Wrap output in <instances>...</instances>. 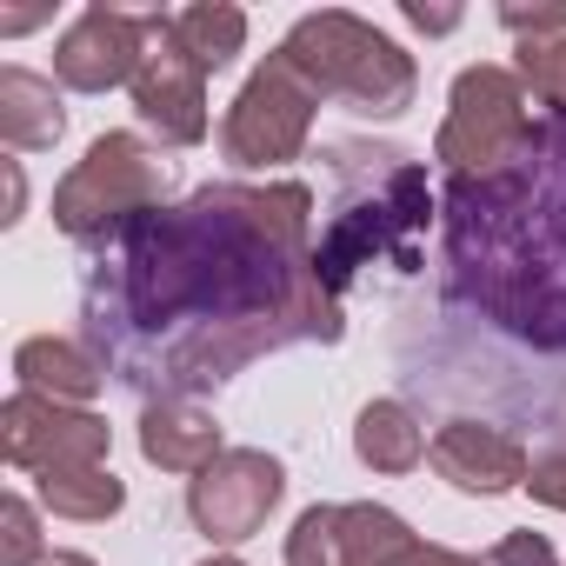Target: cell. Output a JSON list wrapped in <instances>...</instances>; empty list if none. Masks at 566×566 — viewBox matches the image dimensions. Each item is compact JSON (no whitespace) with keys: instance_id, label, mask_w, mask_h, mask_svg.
<instances>
[{"instance_id":"obj_1","label":"cell","mask_w":566,"mask_h":566,"mask_svg":"<svg viewBox=\"0 0 566 566\" xmlns=\"http://www.w3.org/2000/svg\"><path fill=\"white\" fill-rule=\"evenodd\" d=\"M81 321L107 380L147 400H193L280 347H334L347 321L314 247V187L220 180L147 213L101 247Z\"/></svg>"},{"instance_id":"obj_2","label":"cell","mask_w":566,"mask_h":566,"mask_svg":"<svg viewBox=\"0 0 566 566\" xmlns=\"http://www.w3.org/2000/svg\"><path fill=\"white\" fill-rule=\"evenodd\" d=\"M447 260L493 327L566 347V120H539L506 174L447 187Z\"/></svg>"},{"instance_id":"obj_3","label":"cell","mask_w":566,"mask_h":566,"mask_svg":"<svg viewBox=\"0 0 566 566\" xmlns=\"http://www.w3.org/2000/svg\"><path fill=\"white\" fill-rule=\"evenodd\" d=\"M280 54L294 61V74L321 94V101H347L354 114L367 120H394L413 107L420 94V67L413 54L380 34L374 21L347 14V8H321V14H301L280 41Z\"/></svg>"},{"instance_id":"obj_4","label":"cell","mask_w":566,"mask_h":566,"mask_svg":"<svg viewBox=\"0 0 566 566\" xmlns=\"http://www.w3.org/2000/svg\"><path fill=\"white\" fill-rule=\"evenodd\" d=\"M167 207V160L140 134H94L54 187V227L81 247H114L127 227Z\"/></svg>"},{"instance_id":"obj_5","label":"cell","mask_w":566,"mask_h":566,"mask_svg":"<svg viewBox=\"0 0 566 566\" xmlns=\"http://www.w3.org/2000/svg\"><path fill=\"white\" fill-rule=\"evenodd\" d=\"M539 120L526 107V87L513 67H460L453 74V94H447V120L433 134V160L453 174V180H493L506 174L526 147H533Z\"/></svg>"},{"instance_id":"obj_6","label":"cell","mask_w":566,"mask_h":566,"mask_svg":"<svg viewBox=\"0 0 566 566\" xmlns=\"http://www.w3.org/2000/svg\"><path fill=\"white\" fill-rule=\"evenodd\" d=\"M314 114H321V94L294 74L287 54L273 48V54L247 74V87L233 94V107H227V120H220V154H227L240 174H280L287 160L307 154Z\"/></svg>"},{"instance_id":"obj_7","label":"cell","mask_w":566,"mask_h":566,"mask_svg":"<svg viewBox=\"0 0 566 566\" xmlns=\"http://www.w3.org/2000/svg\"><path fill=\"white\" fill-rule=\"evenodd\" d=\"M0 453L14 473H61V467H107L114 427L94 407H67L48 394L14 387L0 407Z\"/></svg>"},{"instance_id":"obj_8","label":"cell","mask_w":566,"mask_h":566,"mask_svg":"<svg viewBox=\"0 0 566 566\" xmlns=\"http://www.w3.org/2000/svg\"><path fill=\"white\" fill-rule=\"evenodd\" d=\"M280 493H287V467H280L273 453H260V447H227L213 467H200V473L187 480V520H193L213 546H240V539H253V533L273 520Z\"/></svg>"},{"instance_id":"obj_9","label":"cell","mask_w":566,"mask_h":566,"mask_svg":"<svg viewBox=\"0 0 566 566\" xmlns=\"http://www.w3.org/2000/svg\"><path fill=\"white\" fill-rule=\"evenodd\" d=\"M134 114L160 147H200L207 140V67L174 41L167 14H147V61L134 74Z\"/></svg>"},{"instance_id":"obj_10","label":"cell","mask_w":566,"mask_h":566,"mask_svg":"<svg viewBox=\"0 0 566 566\" xmlns=\"http://www.w3.org/2000/svg\"><path fill=\"white\" fill-rule=\"evenodd\" d=\"M147 61V14H127V8H81L67 21V34L54 41V81L74 87V94H114V87H134Z\"/></svg>"},{"instance_id":"obj_11","label":"cell","mask_w":566,"mask_h":566,"mask_svg":"<svg viewBox=\"0 0 566 566\" xmlns=\"http://www.w3.org/2000/svg\"><path fill=\"white\" fill-rule=\"evenodd\" d=\"M427 467L453 486V493H473V500H500V493H520L533 460L520 447V433L506 427H486V420H447L433 440H427Z\"/></svg>"},{"instance_id":"obj_12","label":"cell","mask_w":566,"mask_h":566,"mask_svg":"<svg viewBox=\"0 0 566 566\" xmlns=\"http://www.w3.org/2000/svg\"><path fill=\"white\" fill-rule=\"evenodd\" d=\"M227 447H220V420L193 400H147L140 407V460L160 467V473H200L213 467Z\"/></svg>"},{"instance_id":"obj_13","label":"cell","mask_w":566,"mask_h":566,"mask_svg":"<svg viewBox=\"0 0 566 566\" xmlns=\"http://www.w3.org/2000/svg\"><path fill=\"white\" fill-rule=\"evenodd\" d=\"M14 380L28 394H48V400H67V407H87L101 387H107V367L94 360L87 340H61V334H34L14 347Z\"/></svg>"},{"instance_id":"obj_14","label":"cell","mask_w":566,"mask_h":566,"mask_svg":"<svg viewBox=\"0 0 566 566\" xmlns=\"http://www.w3.org/2000/svg\"><path fill=\"white\" fill-rule=\"evenodd\" d=\"M61 134H67V107L54 81H41L34 67H0V140L14 154H48Z\"/></svg>"},{"instance_id":"obj_15","label":"cell","mask_w":566,"mask_h":566,"mask_svg":"<svg viewBox=\"0 0 566 566\" xmlns=\"http://www.w3.org/2000/svg\"><path fill=\"white\" fill-rule=\"evenodd\" d=\"M354 453L374 473H413L427 460V433H420L407 400H367L354 420Z\"/></svg>"},{"instance_id":"obj_16","label":"cell","mask_w":566,"mask_h":566,"mask_svg":"<svg viewBox=\"0 0 566 566\" xmlns=\"http://www.w3.org/2000/svg\"><path fill=\"white\" fill-rule=\"evenodd\" d=\"M34 493L54 520H74V526H101L127 506V486L114 467H61V473H34Z\"/></svg>"},{"instance_id":"obj_17","label":"cell","mask_w":566,"mask_h":566,"mask_svg":"<svg viewBox=\"0 0 566 566\" xmlns=\"http://www.w3.org/2000/svg\"><path fill=\"white\" fill-rule=\"evenodd\" d=\"M167 28H174V41H180L207 74H220V67H233V61L247 54V14L233 8V0H193V8H174Z\"/></svg>"},{"instance_id":"obj_18","label":"cell","mask_w":566,"mask_h":566,"mask_svg":"<svg viewBox=\"0 0 566 566\" xmlns=\"http://www.w3.org/2000/svg\"><path fill=\"white\" fill-rule=\"evenodd\" d=\"M413 553V526L380 500L340 506V566H400Z\"/></svg>"},{"instance_id":"obj_19","label":"cell","mask_w":566,"mask_h":566,"mask_svg":"<svg viewBox=\"0 0 566 566\" xmlns=\"http://www.w3.org/2000/svg\"><path fill=\"white\" fill-rule=\"evenodd\" d=\"M513 74H520V87L546 107V120H566V34H553V41H520Z\"/></svg>"},{"instance_id":"obj_20","label":"cell","mask_w":566,"mask_h":566,"mask_svg":"<svg viewBox=\"0 0 566 566\" xmlns=\"http://www.w3.org/2000/svg\"><path fill=\"white\" fill-rule=\"evenodd\" d=\"M287 566H340V506H307L287 533Z\"/></svg>"},{"instance_id":"obj_21","label":"cell","mask_w":566,"mask_h":566,"mask_svg":"<svg viewBox=\"0 0 566 566\" xmlns=\"http://www.w3.org/2000/svg\"><path fill=\"white\" fill-rule=\"evenodd\" d=\"M0 526H8V566H41L48 559V546H41V513H34V500L28 493H8L0 500Z\"/></svg>"},{"instance_id":"obj_22","label":"cell","mask_w":566,"mask_h":566,"mask_svg":"<svg viewBox=\"0 0 566 566\" xmlns=\"http://www.w3.org/2000/svg\"><path fill=\"white\" fill-rule=\"evenodd\" d=\"M500 28L520 41H553L566 34V0H546V8H500Z\"/></svg>"},{"instance_id":"obj_23","label":"cell","mask_w":566,"mask_h":566,"mask_svg":"<svg viewBox=\"0 0 566 566\" xmlns=\"http://www.w3.org/2000/svg\"><path fill=\"white\" fill-rule=\"evenodd\" d=\"M486 566H559V553H553L539 533H506V539L486 553Z\"/></svg>"},{"instance_id":"obj_24","label":"cell","mask_w":566,"mask_h":566,"mask_svg":"<svg viewBox=\"0 0 566 566\" xmlns=\"http://www.w3.org/2000/svg\"><path fill=\"white\" fill-rule=\"evenodd\" d=\"M526 493H533L539 506L566 513V447H559V453H546V460H533V473H526Z\"/></svg>"},{"instance_id":"obj_25","label":"cell","mask_w":566,"mask_h":566,"mask_svg":"<svg viewBox=\"0 0 566 566\" xmlns=\"http://www.w3.org/2000/svg\"><path fill=\"white\" fill-rule=\"evenodd\" d=\"M400 566H486L480 553H460V546H433V539H413V553Z\"/></svg>"},{"instance_id":"obj_26","label":"cell","mask_w":566,"mask_h":566,"mask_svg":"<svg viewBox=\"0 0 566 566\" xmlns=\"http://www.w3.org/2000/svg\"><path fill=\"white\" fill-rule=\"evenodd\" d=\"M407 28H420V34H447V28H460V14L453 8H420V0H407Z\"/></svg>"},{"instance_id":"obj_27","label":"cell","mask_w":566,"mask_h":566,"mask_svg":"<svg viewBox=\"0 0 566 566\" xmlns=\"http://www.w3.org/2000/svg\"><path fill=\"white\" fill-rule=\"evenodd\" d=\"M0 174H8V213H0V227H14L28 207V180H21V160H0Z\"/></svg>"},{"instance_id":"obj_28","label":"cell","mask_w":566,"mask_h":566,"mask_svg":"<svg viewBox=\"0 0 566 566\" xmlns=\"http://www.w3.org/2000/svg\"><path fill=\"white\" fill-rule=\"evenodd\" d=\"M48 21V8H28V14H0V34H28V28H41Z\"/></svg>"},{"instance_id":"obj_29","label":"cell","mask_w":566,"mask_h":566,"mask_svg":"<svg viewBox=\"0 0 566 566\" xmlns=\"http://www.w3.org/2000/svg\"><path fill=\"white\" fill-rule=\"evenodd\" d=\"M41 566H94L87 553H54V559H41Z\"/></svg>"},{"instance_id":"obj_30","label":"cell","mask_w":566,"mask_h":566,"mask_svg":"<svg viewBox=\"0 0 566 566\" xmlns=\"http://www.w3.org/2000/svg\"><path fill=\"white\" fill-rule=\"evenodd\" d=\"M200 566H247V559H233V553H207Z\"/></svg>"}]
</instances>
